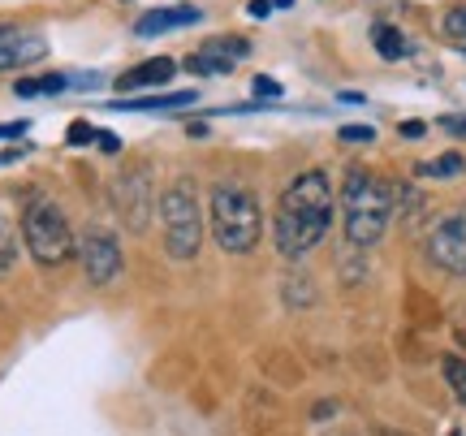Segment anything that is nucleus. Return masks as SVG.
<instances>
[{
    "label": "nucleus",
    "instance_id": "f03ea898",
    "mask_svg": "<svg viewBox=\"0 0 466 436\" xmlns=\"http://www.w3.org/2000/svg\"><path fill=\"white\" fill-rule=\"evenodd\" d=\"M393 203L398 190L389 182H380L371 168H350L346 186H341V217H346V242L350 247H376L393 220Z\"/></svg>",
    "mask_w": 466,
    "mask_h": 436
},
{
    "label": "nucleus",
    "instance_id": "5701e85b",
    "mask_svg": "<svg viewBox=\"0 0 466 436\" xmlns=\"http://www.w3.org/2000/svg\"><path fill=\"white\" fill-rule=\"evenodd\" d=\"M26 130H31L26 121H5V126H0V138H22Z\"/></svg>",
    "mask_w": 466,
    "mask_h": 436
},
{
    "label": "nucleus",
    "instance_id": "a878e982",
    "mask_svg": "<svg viewBox=\"0 0 466 436\" xmlns=\"http://www.w3.org/2000/svg\"><path fill=\"white\" fill-rule=\"evenodd\" d=\"M96 138H100V147H104V151H116V147H121V138H116L113 130H96Z\"/></svg>",
    "mask_w": 466,
    "mask_h": 436
},
{
    "label": "nucleus",
    "instance_id": "f8f14e48",
    "mask_svg": "<svg viewBox=\"0 0 466 436\" xmlns=\"http://www.w3.org/2000/svg\"><path fill=\"white\" fill-rule=\"evenodd\" d=\"M177 74V66L168 56H156V61H143V66L116 74V91H143V86H165L168 78Z\"/></svg>",
    "mask_w": 466,
    "mask_h": 436
},
{
    "label": "nucleus",
    "instance_id": "39448f33",
    "mask_svg": "<svg viewBox=\"0 0 466 436\" xmlns=\"http://www.w3.org/2000/svg\"><path fill=\"white\" fill-rule=\"evenodd\" d=\"M160 220H165V251L173 259H195L203 247V208H199V190L190 182H173L160 195Z\"/></svg>",
    "mask_w": 466,
    "mask_h": 436
},
{
    "label": "nucleus",
    "instance_id": "4be33fe9",
    "mask_svg": "<svg viewBox=\"0 0 466 436\" xmlns=\"http://www.w3.org/2000/svg\"><path fill=\"white\" fill-rule=\"evenodd\" d=\"M441 130L453 138H466V113H450V117H441Z\"/></svg>",
    "mask_w": 466,
    "mask_h": 436
},
{
    "label": "nucleus",
    "instance_id": "aec40b11",
    "mask_svg": "<svg viewBox=\"0 0 466 436\" xmlns=\"http://www.w3.org/2000/svg\"><path fill=\"white\" fill-rule=\"evenodd\" d=\"M66 135H69V138H66L69 147H86V143H96V126H86V121H74Z\"/></svg>",
    "mask_w": 466,
    "mask_h": 436
},
{
    "label": "nucleus",
    "instance_id": "dca6fc26",
    "mask_svg": "<svg viewBox=\"0 0 466 436\" xmlns=\"http://www.w3.org/2000/svg\"><path fill=\"white\" fill-rule=\"evenodd\" d=\"M419 177H458V173H466V160L458 156V151H445V156H436V160H428V165L415 168Z\"/></svg>",
    "mask_w": 466,
    "mask_h": 436
},
{
    "label": "nucleus",
    "instance_id": "9b49d317",
    "mask_svg": "<svg viewBox=\"0 0 466 436\" xmlns=\"http://www.w3.org/2000/svg\"><path fill=\"white\" fill-rule=\"evenodd\" d=\"M195 22H199V9H190V5H168V9H151V14L138 17L134 35L156 39V35H168V31H177V26H195Z\"/></svg>",
    "mask_w": 466,
    "mask_h": 436
},
{
    "label": "nucleus",
    "instance_id": "9d476101",
    "mask_svg": "<svg viewBox=\"0 0 466 436\" xmlns=\"http://www.w3.org/2000/svg\"><path fill=\"white\" fill-rule=\"evenodd\" d=\"M48 56V39L17 26H0V69H22Z\"/></svg>",
    "mask_w": 466,
    "mask_h": 436
},
{
    "label": "nucleus",
    "instance_id": "0eeeda50",
    "mask_svg": "<svg viewBox=\"0 0 466 436\" xmlns=\"http://www.w3.org/2000/svg\"><path fill=\"white\" fill-rule=\"evenodd\" d=\"M78 264H83V277L91 286H113L116 277H121V242H116L108 229H86L78 238Z\"/></svg>",
    "mask_w": 466,
    "mask_h": 436
},
{
    "label": "nucleus",
    "instance_id": "6e6552de",
    "mask_svg": "<svg viewBox=\"0 0 466 436\" xmlns=\"http://www.w3.org/2000/svg\"><path fill=\"white\" fill-rule=\"evenodd\" d=\"M113 212L116 220L130 229V234H143L151 225V208H156V195H151L147 173H121L113 182Z\"/></svg>",
    "mask_w": 466,
    "mask_h": 436
},
{
    "label": "nucleus",
    "instance_id": "20e7f679",
    "mask_svg": "<svg viewBox=\"0 0 466 436\" xmlns=\"http://www.w3.org/2000/svg\"><path fill=\"white\" fill-rule=\"evenodd\" d=\"M22 242L35 255V264H44V269H61L69 255L78 251V238L69 229L66 212L52 199L26 203V212H22Z\"/></svg>",
    "mask_w": 466,
    "mask_h": 436
},
{
    "label": "nucleus",
    "instance_id": "423d86ee",
    "mask_svg": "<svg viewBox=\"0 0 466 436\" xmlns=\"http://www.w3.org/2000/svg\"><path fill=\"white\" fill-rule=\"evenodd\" d=\"M428 259L450 277H466V203L441 217L428 234Z\"/></svg>",
    "mask_w": 466,
    "mask_h": 436
},
{
    "label": "nucleus",
    "instance_id": "f257e3e1",
    "mask_svg": "<svg viewBox=\"0 0 466 436\" xmlns=\"http://www.w3.org/2000/svg\"><path fill=\"white\" fill-rule=\"evenodd\" d=\"M333 182L324 168H307L281 190L277 199V217H272V242L285 259H302L324 242L329 225H333Z\"/></svg>",
    "mask_w": 466,
    "mask_h": 436
},
{
    "label": "nucleus",
    "instance_id": "1a4fd4ad",
    "mask_svg": "<svg viewBox=\"0 0 466 436\" xmlns=\"http://www.w3.org/2000/svg\"><path fill=\"white\" fill-rule=\"evenodd\" d=\"M247 52H250L247 39H212V44H203L199 52L186 56V69H190V74H203V78L233 74V66H238Z\"/></svg>",
    "mask_w": 466,
    "mask_h": 436
},
{
    "label": "nucleus",
    "instance_id": "c85d7f7f",
    "mask_svg": "<svg viewBox=\"0 0 466 436\" xmlns=\"http://www.w3.org/2000/svg\"><path fill=\"white\" fill-rule=\"evenodd\" d=\"M272 5H277V9H289V5H294V0H272Z\"/></svg>",
    "mask_w": 466,
    "mask_h": 436
},
{
    "label": "nucleus",
    "instance_id": "2eb2a0df",
    "mask_svg": "<svg viewBox=\"0 0 466 436\" xmlns=\"http://www.w3.org/2000/svg\"><path fill=\"white\" fill-rule=\"evenodd\" d=\"M66 86H69L66 74H44V78H22L14 91L22 100H31V96H56V91H66Z\"/></svg>",
    "mask_w": 466,
    "mask_h": 436
},
{
    "label": "nucleus",
    "instance_id": "a211bd4d",
    "mask_svg": "<svg viewBox=\"0 0 466 436\" xmlns=\"http://www.w3.org/2000/svg\"><path fill=\"white\" fill-rule=\"evenodd\" d=\"M17 264V234H14V225L0 217V277H9Z\"/></svg>",
    "mask_w": 466,
    "mask_h": 436
},
{
    "label": "nucleus",
    "instance_id": "7ed1b4c3",
    "mask_svg": "<svg viewBox=\"0 0 466 436\" xmlns=\"http://www.w3.org/2000/svg\"><path fill=\"white\" fill-rule=\"evenodd\" d=\"M208 217H212V238L220 242V251L229 255H250L264 238V212H259V199L247 182L225 177V182L212 186Z\"/></svg>",
    "mask_w": 466,
    "mask_h": 436
},
{
    "label": "nucleus",
    "instance_id": "c756f323",
    "mask_svg": "<svg viewBox=\"0 0 466 436\" xmlns=\"http://www.w3.org/2000/svg\"><path fill=\"white\" fill-rule=\"evenodd\" d=\"M450 436H462V432H450Z\"/></svg>",
    "mask_w": 466,
    "mask_h": 436
},
{
    "label": "nucleus",
    "instance_id": "ddd939ff",
    "mask_svg": "<svg viewBox=\"0 0 466 436\" xmlns=\"http://www.w3.org/2000/svg\"><path fill=\"white\" fill-rule=\"evenodd\" d=\"M195 104V91H173V96H147V100H113L108 108L116 113H151V108H182Z\"/></svg>",
    "mask_w": 466,
    "mask_h": 436
},
{
    "label": "nucleus",
    "instance_id": "412c9836",
    "mask_svg": "<svg viewBox=\"0 0 466 436\" xmlns=\"http://www.w3.org/2000/svg\"><path fill=\"white\" fill-rule=\"evenodd\" d=\"M337 138H346V143H371L376 130H371V126H341V135Z\"/></svg>",
    "mask_w": 466,
    "mask_h": 436
},
{
    "label": "nucleus",
    "instance_id": "b1692460",
    "mask_svg": "<svg viewBox=\"0 0 466 436\" xmlns=\"http://www.w3.org/2000/svg\"><path fill=\"white\" fill-rule=\"evenodd\" d=\"M255 96H281V83H272V78H255Z\"/></svg>",
    "mask_w": 466,
    "mask_h": 436
},
{
    "label": "nucleus",
    "instance_id": "f3484780",
    "mask_svg": "<svg viewBox=\"0 0 466 436\" xmlns=\"http://www.w3.org/2000/svg\"><path fill=\"white\" fill-rule=\"evenodd\" d=\"M441 371H445V380H450V393L458 398V402H466V359H458V354H445L441 359Z\"/></svg>",
    "mask_w": 466,
    "mask_h": 436
},
{
    "label": "nucleus",
    "instance_id": "bb28decb",
    "mask_svg": "<svg viewBox=\"0 0 466 436\" xmlns=\"http://www.w3.org/2000/svg\"><path fill=\"white\" fill-rule=\"evenodd\" d=\"M268 9H272L268 0H250V17H268Z\"/></svg>",
    "mask_w": 466,
    "mask_h": 436
},
{
    "label": "nucleus",
    "instance_id": "393cba45",
    "mask_svg": "<svg viewBox=\"0 0 466 436\" xmlns=\"http://www.w3.org/2000/svg\"><path fill=\"white\" fill-rule=\"evenodd\" d=\"M398 130H401V138H423V130H428V126H423V121H401Z\"/></svg>",
    "mask_w": 466,
    "mask_h": 436
},
{
    "label": "nucleus",
    "instance_id": "cd10ccee",
    "mask_svg": "<svg viewBox=\"0 0 466 436\" xmlns=\"http://www.w3.org/2000/svg\"><path fill=\"white\" fill-rule=\"evenodd\" d=\"M17 156H22V151H0V165H14Z\"/></svg>",
    "mask_w": 466,
    "mask_h": 436
},
{
    "label": "nucleus",
    "instance_id": "6ab92c4d",
    "mask_svg": "<svg viewBox=\"0 0 466 436\" xmlns=\"http://www.w3.org/2000/svg\"><path fill=\"white\" fill-rule=\"evenodd\" d=\"M445 35L458 39V44H466V5H458V9L445 14Z\"/></svg>",
    "mask_w": 466,
    "mask_h": 436
},
{
    "label": "nucleus",
    "instance_id": "4468645a",
    "mask_svg": "<svg viewBox=\"0 0 466 436\" xmlns=\"http://www.w3.org/2000/svg\"><path fill=\"white\" fill-rule=\"evenodd\" d=\"M371 44H376V52H380L384 61H401V56L410 52V44H406V35H401L398 26H376V31H371Z\"/></svg>",
    "mask_w": 466,
    "mask_h": 436
}]
</instances>
